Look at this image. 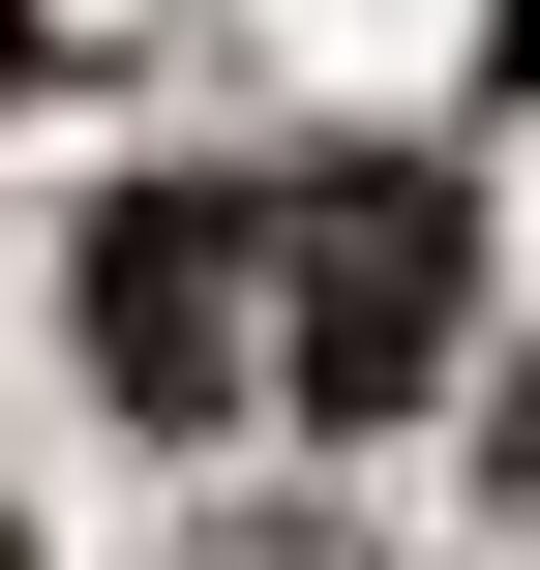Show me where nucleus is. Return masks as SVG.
Returning a JSON list of instances; mask_svg holds the SVG:
<instances>
[{
	"label": "nucleus",
	"instance_id": "f257e3e1",
	"mask_svg": "<svg viewBox=\"0 0 540 570\" xmlns=\"http://www.w3.org/2000/svg\"><path fill=\"white\" fill-rule=\"evenodd\" d=\"M240 271H271V391H301V421H421L451 331H481V210H451L421 150H331L301 210H240Z\"/></svg>",
	"mask_w": 540,
	"mask_h": 570
},
{
	"label": "nucleus",
	"instance_id": "f03ea898",
	"mask_svg": "<svg viewBox=\"0 0 540 570\" xmlns=\"http://www.w3.org/2000/svg\"><path fill=\"white\" fill-rule=\"evenodd\" d=\"M90 391H120V421H240V391H271L240 180H120V210H90Z\"/></svg>",
	"mask_w": 540,
	"mask_h": 570
},
{
	"label": "nucleus",
	"instance_id": "7ed1b4c3",
	"mask_svg": "<svg viewBox=\"0 0 540 570\" xmlns=\"http://www.w3.org/2000/svg\"><path fill=\"white\" fill-rule=\"evenodd\" d=\"M0 570H30V541H0Z\"/></svg>",
	"mask_w": 540,
	"mask_h": 570
}]
</instances>
